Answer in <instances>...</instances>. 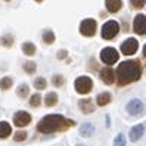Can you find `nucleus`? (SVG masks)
<instances>
[{"label":"nucleus","instance_id":"f257e3e1","mask_svg":"<svg viewBox=\"0 0 146 146\" xmlns=\"http://www.w3.org/2000/svg\"><path fill=\"white\" fill-rule=\"evenodd\" d=\"M142 77V65L139 61H124L115 70V80L119 87L139 81Z\"/></svg>","mask_w":146,"mask_h":146},{"label":"nucleus","instance_id":"f03ea898","mask_svg":"<svg viewBox=\"0 0 146 146\" xmlns=\"http://www.w3.org/2000/svg\"><path fill=\"white\" fill-rule=\"evenodd\" d=\"M74 125H75V121H72L70 118H65L64 115H59V114H50V115L43 117L38 121L37 131L41 134H50L56 131H65Z\"/></svg>","mask_w":146,"mask_h":146},{"label":"nucleus","instance_id":"7ed1b4c3","mask_svg":"<svg viewBox=\"0 0 146 146\" xmlns=\"http://www.w3.org/2000/svg\"><path fill=\"white\" fill-rule=\"evenodd\" d=\"M74 89L78 94H89L93 89V80L87 75H81L74 81Z\"/></svg>","mask_w":146,"mask_h":146},{"label":"nucleus","instance_id":"20e7f679","mask_svg":"<svg viewBox=\"0 0 146 146\" xmlns=\"http://www.w3.org/2000/svg\"><path fill=\"white\" fill-rule=\"evenodd\" d=\"M119 31V25L117 21H108L104 24V27H102V38H105V40H112L117 37V34Z\"/></svg>","mask_w":146,"mask_h":146},{"label":"nucleus","instance_id":"39448f33","mask_svg":"<svg viewBox=\"0 0 146 146\" xmlns=\"http://www.w3.org/2000/svg\"><path fill=\"white\" fill-rule=\"evenodd\" d=\"M98 30V22L93 18H86L80 24V33L84 37H93Z\"/></svg>","mask_w":146,"mask_h":146},{"label":"nucleus","instance_id":"423d86ee","mask_svg":"<svg viewBox=\"0 0 146 146\" xmlns=\"http://www.w3.org/2000/svg\"><path fill=\"white\" fill-rule=\"evenodd\" d=\"M118 58H119V55L114 47H105V49H102V52H100V61L108 66L117 64Z\"/></svg>","mask_w":146,"mask_h":146},{"label":"nucleus","instance_id":"0eeeda50","mask_svg":"<svg viewBox=\"0 0 146 146\" xmlns=\"http://www.w3.org/2000/svg\"><path fill=\"white\" fill-rule=\"evenodd\" d=\"M145 104L140 100V99H131L130 102L127 104L125 106V111L128 112V115H131V117H139L145 112Z\"/></svg>","mask_w":146,"mask_h":146},{"label":"nucleus","instance_id":"6e6552de","mask_svg":"<svg viewBox=\"0 0 146 146\" xmlns=\"http://www.w3.org/2000/svg\"><path fill=\"white\" fill-rule=\"evenodd\" d=\"M31 119H33V117H31V114L27 112V111H18V112H15V115H13V124L16 127L22 128V127H27L28 124H31Z\"/></svg>","mask_w":146,"mask_h":146},{"label":"nucleus","instance_id":"1a4fd4ad","mask_svg":"<svg viewBox=\"0 0 146 146\" xmlns=\"http://www.w3.org/2000/svg\"><path fill=\"white\" fill-rule=\"evenodd\" d=\"M137 49H139V41L133 37H130L121 44V53L125 56H131L137 52Z\"/></svg>","mask_w":146,"mask_h":146},{"label":"nucleus","instance_id":"9d476101","mask_svg":"<svg viewBox=\"0 0 146 146\" xmlns=\"http://www.w3.org/2000/svg\"><path fill=\"white\" fill-rule=\"evenodd\" d=\"M99 77H100V80L104 81L105 84H108V86H111V84L115 83V71H114L111 66L102 68V70L99 71Z\"/></svg>","mask_w":146,"mask_h":146},{"label":"nucleus","instance_id":"9b49d317","mask_svg":"<svg viewBox=\"0 0 146 146\" xmlns=\"http://www.w3.org/2000/svg\"><path fill=\"white\" fill-rule=\"evenodd\" d=\"M133 31L139 36H143L146 34V16L145 15H137L134 18V22H133Z\"/></svg>","mask_w":146,"mask_h":146},{"label":"nucleus","instance_id":"f8f14e48","mask_svg":"<svg viewBox=\"0 0 146 146\" xmlns=\"http://www.w3.org/2000/svg\"><path fill=\"white\" fill-rule=\"evenodd\" d=\"M78 108L83 114H92L94 112V109H96V106H94L93 100L90 98H86V99H80L78 100Z\"/></svg>","mask_w":146,"mask_h":146},{"label":"nucleus","instance_id":"ddd939ff","mask_svg":"<svg viewBox=\"0 0 146 146\" xmlns=\"http://www.w3.org/2000/svg\"><path fill=\"white\" fill-rule=\"evenodd\" d=\"M143 133H145V125H143V124H137V125H134L131 130H130V133H128V137H130V140L134 143V142H137V140L142 139Z\"/></svg>","mask_w":146,"mask_h":146},{"label":"nucleus","instance_id":"4468645a","mask_svg":"<svg viewBox=\"0 0 146 146\" xmlns=\"http://www.w3.org/2000/svg\"><path fill=\"white\" fill-rule=\"evenodd\" d=\"M121 6H123L121 0H105V7L111 13H117L119 9H121Z\"/></svg>","mask_w":146,"mask_h":146},{"label":"nucleus","instance_id":"2eb2a0df","mask_svg":"<svg viewBox=\"0 0 146 146\" xmlns=\"http://www.w3.org/2000/svg\"><path fill=\"white\" fill-rule=\"evenodd\" d=\"M112 100V96H111L109 92H104V93H99L98 98H96V104L98 106H106L108 104H111Z\"/></svg>","mask_w":146,"mask_h":146},{"label":"nucleus","instance_id":"dca6fc26","mask_svg":"<svg viewBox=\"0 0 146 146\" xmlns=\"http://www.w3.org/2000/svg\"><path fill=\"white\" fill-rule=\"evenodd\" d=\"M21 49H22V53H24L25 56H34V55H36V52H37L36 44H34V43H31V41L22 43Z\"/></svg>","mask_w":146,"mask_h":146},{"label":"nucleus","instance_id":"f3484780","mask_svg":"<svg viewBox=\"0 0 146 146\" xmlns=\"http://www.w3.org/2000/svg\"><path fill=\"white\" fill-rule=\"evenodd\" d=\"M12 134V127L7 121H0V139H7Z\"/></svg>","mask_w":146,"mask_h":146},{"label":"nucleus","instance_id":"a211bd4d","mask_svg":"<svg viewBox=\"0 0 146 146\" xmlns=\"http://www.w3.org/2000/svg\"><path fill=\"white\" fill-rule=\"evenodd\" d=\"M58 100H59L58 94H56L55 92H49V93L46 94V98H44V105H46L47 108H52V106H55V105L58 104Z\"/></svg>","mask_w":146,"mask_h":146},{"label":"nucleus","instance_id":"6ab92c4d","mask_svg":"<svg viewBox=\"0 0 146 146\" xmlns=\"http://www.w3.org/2000/svg\"><path fill=\"white\" fill-rule=\"evenodd\" d=\"M13 43H15V37L12 36V34H3V36L0 37V46H3L6 49L12 47Z\"/></svg>","mask_w":146,"mask_h":146},{"label":"nucleus","instance_id":"aec40b11","mask_svg":"<svg viewBox=\"0 0 146 146\" xmlns=\"http://www.w3.org/2000/svg\"><path fill=\"white\" fill-rule=\"evenodd\" d=\"M41 40H43L44 44H53L55 40H56V36H55V33L52 30H46V31H43Z\"/></svg>","mask_w":146,"mask_h":146},{"label":"nucleus","instance_id":"412c9836","mask_svg":"<svg viewBox=\"0 0 146 146\" xmlns=\"http://www.w3.org/2000/svg\"><path fill=\"white\" fill-rule=\"evenodd\" d=\"M93 133H94V127L92 123H86L80 127V134L83 137H90V136H93Z\"/></svg>","mask_w":146,"mask_h":146},{"label":"nucleus","instance_id":"4be33fe9","mask_svg":"<svg viewBox=\"0 0 146 146\" xmlns=\"http://www.w3.org/2000/svg\"><path fill=\"white\" fill-rule=\"evenodd\" d=\"M16 94H18V98L19 99H27L28 98V94H30V86L28 84H19L18 86V89H16Z\"/></svg>","mask_w":146,"mask_h":146},{"label":"nucleus","instance_id":"5701e85b","mask_svg":"<svg viewBox=\"0 0 146 146\" xmlns=\"http://www.w3.org/2000/svg\"><path fill=\"white\" fill-rule=\"evenodd\" d=\"M13 86V78L12 77H3V78H0V90H9L11 87Z\"/></svg>","mask_w":146,"mask_h":146},{"label":"nucleus","instance_id":"b1692460","mask_svg":"<svg viewBox=\"0 0 146 146\" xmlns=\"http://www.w3.org/2000/svg\"><path fill=\"white\" fill-rule=\"evenodd\" d=\"M22 68H24V71L27 72L28 75H33L34 72L37 71V64L34 61H27V62H24Z\"/></svg>","mask_w":146,"mask_h":146},{"label":"nucleus","instance_id":"393cba45","mask_svg":"<svg viewBox=\"0 0 146 146\" xmlns=\"http://www.w3.org/2000/svg\"><path fill=\"white\" fill-rule=\"evenodd\" d=\"M41 105V96H40V93H34L30 96V106L33 108H38Z\"/></svg>","mask_w":146,"mask_h":146},{"label":"nucleus","instance_id":"a878e982","mask_svg":"<svg viewBox=\"0 0 146 146\" xmlns=\"http://www.w3.org/2000/svg\"><path fill=\"white\" fill-rule=\"evenodd\" d=\"M34 87H36L37 90H44L47 87L46 78H43V77H37V78L34 80Z\"/></svg>","mask_w":146,"mask_h":146},{"label":"nucleus","instance_id":"bb28decb","mask_svg":"<svg viewBox=\"0 0 146 146\" xmlns=\"http://www.w3.org/2000/svg\"><path fill=\"white\" fill-rule=\"evenodd\" d=\"M52 84L55 86V87H62V86L65 84L64 75H61V74H55V75L52 77Z\"/></svg>","mask_w":146,"mask_h":146},{"label":"nucleus","instance_id":"cd10ccee","mask_svg":"<svg viewBox=\"0 0 146 146\" xmlns=\"http://www.w3.org/2000/svg\"><path fill=\"white\" fill-rule=\"evenodd\" d=\"M27 136H28L27 131L19 130V131H16V133L13 134V140H15V142H24L25 139H27Z\"/></svg>","mask_w":146,"mask_h":146},{"label":"nucleus","instance_id":"c85d7f7f","mask_svg":"<svg viewBox=\"0 0 146 146\" xmlns=\"http://www.w3.org/2000/svg\"><path fill=\"white\" fill-rule=\"evenodd\" d=\"M114 146H125V136L123 133H118L115 140H114Z\"/></svg>","mask_w":146,"mask_h":146},{"label":"nucleus","instance_id":"c756f323","mask_svg":"<svg viewBox=\"0 0 146 146\" xmlns=\"http://www.w3.org/2000/svg\"><path fill=\"white\" fill-rule=\"evenodd\" d=\"M130 3H131V7H134V9H142L146 5V0H130Z\"/></svg>","mask_w":146,"mask_h":146},{"label":"nucleus","instance_id":"7c9ffc66","mask_svg":"<svg viewBox=\"0 0 146 146\" xmlns=\"http://www.w3.org/2000/svg\"><path fill=\"white\" fill-rule=\"evenodd\" d=\"M66 56H68V52H66L65 49H61V50L58 52V55H56V58L59 59V61H64V59H65Z\"/></svg>","mask_w":146,"mask_h":146},{"label":"nucleus","instance_id":"2f4dec72","mask_svg":"<svg viewBox=\"0 0 146 146\" xmlns=\"http://www.w3.org/2000/svg\"><path fill=\"white\" fill-rule=\"evenodd\" d=\"M143 56L146 58V44H145V47H143Z\"/></svg>","mask_w":146,"mask_h":146},{"label":"nucleus","instance_id":"473e14b6","mask_svg":"<svg viewBox=\"0 0 146 146\" xmlns=\"http://www.w3.org/2000/svg\"><path fill=\"white\" fill-rule=\"evenodd\" d=\"M34 2H37V3H41V2H43V0H34Z\"/></svg>","mask_w":146,"mask_h":146},{"label":"nucleus","instance_id":"72a5a7b5","mask_svg":"<svg viewBox=\"0 0 146 146\" xmlns=\"http://www.w3.org/2000/svg\"><path fill=\"white\" fill-rule=\"evenodd\" d=\"M3 2H6V3H9V2H12V0H3Z\"/></svg>","mask_w":146,"mask_h":146},{"label":"nucleus","instance_id":"f704fd0d","mask_svg":"<svg viewBox=\"0 0 146 146\" xmlns=\"http://www.w3.org/2000/svg\"><path fill=\"white\" fill-rule=\"evenodd\" d=\"M77 146H84V145H77Z\"/></svg>","mask_w":146,"mask_h":146}]
</instances>
